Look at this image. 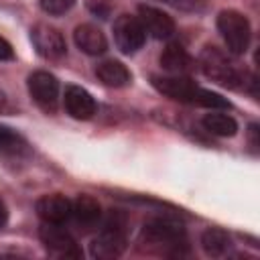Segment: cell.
Masks as SVG:
<instances>
[{"label": "cell", "instance_id": "cell-1", "mask_svg": "<svg viewBox=\"0 0 260 260\" xmlns=\"http://www.w3.org/2000/svg\"><path fill=\"white\" fill-rule=\"evenodd\" d=\"M140 246L152 254L181 256L187 252V234L183 225L171 217H152L140 232Z\"/></svg>", "mask_w": 260, "mask_h": 260}, {"label": "cell", "instance_id": "cell-2", "mask_svg": "<svg viewBox=\"0 0 260 260\" xmlns=\"http://www.w3.org/2000/svg\"><path fill=\"white\" fill-rule=\"evenodd\" d=\"M152 85L162 95L177 100V102H183V104L201 106V108H209V110H219V108L230 106L225 98H221L219 93H215L211 89L197 85L187 75H154Z\"/></svg>", "mask_w": 260, "mask_h": 260}, {"label": "cell", "instance_id": "cell-3", "mask_svg": "<svg viewBox=\"0 0 260 260\" xmlns=\"http://www.w3.org/2000/svg\"><path fill=\"white\" fill-rule=\"evenodd\" d=\"M128 217L122 211H110L100 221V232L89 244V252L93 258L110 260L124 254L128 246Z\"/></svg>", "mask_w": 260, "mask_h": 260}, {"label": "cell", "instance_id": "cell-4", "mask_svg": "<svg viewBox=\"0 0 260 260\" xmlns=\"http://www.w3.org/2000/svg\"><path fill=\"white\" fill-rule=\"evenodd\" d=\"M199 67L211 81H217L225 87H242L246 85V71H242L225 53L217 47H205L199 55Z\"/></svg>", "mask_w": 260, "mask_h": 260}, {"label": "cell", "instance_id": "cell-5", "mask_svg": "<svg viewBox=\"0 0 260 260\" xmlns=\"http://www.w3.org/2000/svg\"><path fill=\"white\" fill-rule=\"evenodd\" d=\"M217 30L232 55H244L250 47L252 28L248 18L238 10H221L217 14Z\"/></svg>", "mask_w": 260, "mask_h": 260}, {"label": "cell", "instance_id": "cell-6", "mask_svg": "<svg viewBox=\"0 0 260 260\" xmlns=\"http://www.w3.org/2000/svg\"><path fill=\"white\" fill-rule=\"evenodd\" d=\"M39 238L47 252L55 258H81L83 254L65 223H43L39 230Z\"/></svg>", "mask_w": 260, "mask_h": 260}, {"label": "cell", "instance_id": "cell-7", "mask_svg": "<svg viewBox=\"0 0 260 260\" xmlns=\"http://www.w3.org/2000/svg\"><path fill=\"white\" fill-rule=\"evenodd\" d=\"M114 41H116L118 49L126 55H132L138 49H142V45L146 41V30H144L142 22L138 20V16L120 14L114 20Z\"/></svg>", "mask_w": 260, "mask_h": 260}, {"label": "cell", "instance_id": "cell-8", "mask_svg": "<svg viewBox=\"0 0 260 260\" xmlns=\"http://www.w3.org/2000/svg\"><path fill=\"white\" fill-rule=\"evenodd\" d=\"M30 41L37 49L39 55H43L45 59H59L67 53V43L65 37L59 28L39 22L30 28Z\"/></svg>", "mask_w": 260, "mask_h": 260}, {"label": "cell", "instance_id": "cell-9", "mask_svg": "<svg viewBox=\"0 0 260 260\" xmlns=\"http://www.w3.org/2000/svg\"><path fill=\"white\" fill-rule=\"evenodd\" d=\"M28 93L37 106L47 112H55L59 102V81L49 71H35L28 75Z\"/></svg>", "mask_w": 260, "mask_h": 260}, {"label": "cell", "instance_id": "cell-10", "mask_svg": "<svg viewBox=\"0 0 260 260\" xmlns=\"http://www.w3.org/2000/svg\"><path fill=\"white\" fill-rule=\"evenodd\" d=\"M63 104H65L67 114L75 120H89L98 112V104H95L93 95L87 89H83L81 85H67Z\"/></svg>", "mask_w": 260, "mask_h": 260}, {"label": "cell", "instance_id": "cell-11", "mask_svg": "<svg viewBox=\"0 0 260 260\" xmlns=\"http://www.w3.org/2000/svg\"><path fill=\"white\" fill-rule=\"evenodd\" d=\"M138 20L142 22L144 30L148 35H152L154 39H171L175 35V20L162 12L160 8H154V6H138Z\"/></svg>", "mask_w": 260, "mask_h": 260}, {"label": "cell", "instance_id": "cell-12", "mask_svg": "<svg viewBox=\"0 0 260 260\" xmlns=\"http://www.w3.org/2000/svg\"><path fill=\"white\" fill-rule=\"evenodd\" d=\"M35 209L43 223H67L71 217V199L59 193L43 195L37 201Z\"/></svg>", "mask_w": 260, "mask_h": 260}, {"label": "cell", "instance_id": "cell-13", "mask_svg": "<svg viewBox=\"0 0 260 260\" xmlns=\"http://www.w3.org/2000/svg\"><path fill=\"white\" fill-rule=\"evenodd\" d=\"M79 230L89 232L91 228L100 225L102 221V207L98 199L89 195H79L75 201H71V217H69Z\"/></svg>", "mask_w": 260, "mask_h": 260}, {"label": "cell", "instance_id": "cell-14", "mask_svg": "<svg viewBox=\"0 0 260 260\" xmlns=\"http://www.w3.org/2000/svg\"><path fill=\"white\" fill-rule=\"evenodd\" d=\"M160 67L171 75H189L195 69V59L179 43H169L160 53Z\"/></svg>", "mask_w": 260, "mask_h": 260}, {"label": "cell", "instance_id": "cell-15", "mask_svg": "<svg viewBox=\"0 0 260 260\" xmlns=\"http://www.w3.org/2000/svg\"><path fill=\"white\" fill-rule=\"evenodd\" d=\"M73 39H75V45L85 53V55H104L108 51V39L106 35L102 32V28H98L95 24H79L73 32Z\"/></svg>", "mask_w": 260, "mask_h": 260}, {"label": "cell", "instance_id": "cell-16", "mask_svg": "<svg viewBox=\"0 0 260 260\" xmlns=\"http://www.w3.org/2000/svg\"><path fill=\"white\" fill-rule=\"evenodd\" d=\"M95 75L108 87H124L132 81V73L128 71V67L122 61H116V59H106V61L98 63L95 65Z\"/></svg>", "mask_w": 260, "mask_h": 260}, {"label": "cell", "instance_id": "cell-17", "mask_svg": "<svg viewBox=\"0 0 260 260\" xmlns=\"http://www.w3.org/2000/svg\"><path fill=\"white\" fill-rule=\"evenodd\" d=\"M201 124H203V128H205L209 134L221 136V138L234 136V134L238 132V122H236L232 116H228V114H223V112H215V110L209 112V114H205L203 120H201Z\"/></svg>", "mask_w": 260, "mask_h": 260}, {"label": "cell", "instance_id": "cell-18", "mask_svg": "<svg viewBox=\"0 0 260 260\" xmlns=\"http://www.w3.org/2000/svg\"><path fill=\"white\" fill-rule=\"evenodd\" d=\"M201 248L205 250L207 256H213V258H221L230 252L232 248V240L230 236L219 230V228H209L203 232L201 236Z\"/></svg>", "mask_w": 260, "mask_h": 260}, {"label": "cell", "instance_id": "cell-19", "mask_svg": "<svg viewBox=\"0 0 260 260\" xmlns=\"http://www.w3.org/2000/svg\"><path fill=\"white\" fill-rule=\"evenodd\" d=\"M28 146L24 142V138L20 134H16L14 130L0 126V152L4 154H22L26 152Z\"/></svg>", "mask_w": 260, "mask_h": 260}, {"label": "cell", "instance_id": "cell-20", "mask_svg": "<svg viewBox=\"0 0 260 260\" xmlns=\"http://www.w3.org/2000/svg\"><path fill=\"white\" fill-rule=\"evenodd\" d=\"M41 8L47 12V14H53V16H59V14H65L73 8L75 0H39Z\"/></svg>", "mask_w": 260, "mask_h": 260}, {"label": "cell", "instance_id": "cell-21", "mask_svg": "<svg viewBox=\"0 0 260 260\" xmlns=\"http://www.w3.org/2000/svg\"><path fill=\"white\" fill-rule=\"evenodd\" d=\"M85 6L91 14L100 16V18H108L114 8V2L112 0H85Z\"/></svg>", "mask_w": 260, "mask_h": 260}, {"label": "cell", "instance_id": "cell-22", "mask_svg": "<svg viewBox=\"0 0 260 260\" xmlns=\"http://www.w3.org/2000/svg\"><path fill=\"white\" fill-rule=\"evenodd\" d=\"M158 2L169 4V6L183 10V12H195V10L203 8V0H158Z\"/></svg>", "mask_w": 260, "mask_h": 260}, {"label": "cell", "instance_id": "cell-23", "mask_svg": "<svg viewBox=\"0 0 260 260\" xmlns=\"http://www.w3.org/2000/svg\"><path fill=\"white\" fill-rule=\"evenodd\" d=\"M14 59V51H12V45L0 37V61H12Z\"/></svg>", "mask_w": 260, "mask_h": 260}, {"label": "cell", "instance_id": "cell-24", "mask_svg": "<svg viewBox=\"0 0 260 260\" xmlns=\"http://www.w3.org/2000/svg\"><path fill=\"white\" fill-rule=\"evenodd\" d=\"M6 219H8V209H6V205H4V201L0 199V230L4 228V223H6Z\"/></svg>", "mask_w": 260, "mask_h": 260}]
</instances>
